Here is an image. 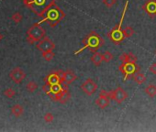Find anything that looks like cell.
Segmentation results:
<instances>
[{
    "instance_id": "1",
    "label": "cell",
    "mask_w": 156,
    "mask_h": 132,
    "mask_svg": "<svg viewBox=\"0 0 156 132\" xmlns=\"http://www.w3.org/2000/svg\"><path fill=\"white\" fill-rule=\"evenodd\" d=\"M105 43V40H103V38L98 34L97 33L96 31H91L88 35H87L84 40H83V44L84 46L79 49L78 50L74 51L73 54L74 55H77L81 53L82 51H84L86 49H88L91 52H96L98 50L99 48H101L103 46V44Z\"/></svg>"
},
{
    "instance_id": "2",
    "label": "cell",
    "mask_w": 156,
    "mask_h": 132,
    "mask_svg": "<svg viewBox=\"0 0 156 132\" xmlns=\"http://www.w3.org/2000/svg\"><path fill=\"white\" fill-rule=\"evenodd\" d=\"M128 7H129V0H126L125 5H124V9H123L122 14H121L120 19H119V22L108 33V39L113 43H115L116 45H119L124 40V39H125V37L123 35L122 24H123V21H124L125 16H126V12L128 10Z\"/></svg>"
},
{
    "instance_id": "3",
    "label": "cell",
    "mask_w": 156,
    "mask_h": 132,
    "mask_svg": "<svg viewBox=\"0 0 156 132\" xmlns=\"http://www.w3.org/2000/svg\"><path fill=\"white\" fill-rule=\"evenodd\" d=\"M43 17H44V19L39 22L40 24L46 21L49 23V25L51 27H55L64 19L65 13L56 4H54L45 12Z\"/></svg>"
},
{
    "instance_id": "4",
    "label": "cell",
    "mask_w": 156,
    "mask_h": 132,
    "mask_svg": "<svg viewBox=\"0 0 156 132\" xmlns=\"http://www.w3.org/2000/svg\"><path fill=\"white\" fill-rule=\"evenodd\" d=\"M24 3L39 17H43L45 12L55 4V0H24Z\"/></svg>"
},
{
    "instance_id": "5",
    "label": "cell",
    "mask_w": 156,
    "mask_h": 132,
    "mask_svg": "<svg viewBox=\"0 0 156 132\" xmlns=\"http://www.w3.org/2000/svg\"><path fill=\"white\" fill-rule=\"evenodd\" d=\"M45 34H46V32H45L44 29L41 26V24L36 23L29 29V30L27 32V35H28L27 40L29 43L33 44V43L38 42L41 40H42L45 37Z\"/></svg>"
},
{
    "instance_id": "6",
    "label": "cell",
    "mask_w": 156,
    "mask_h": 132,
    "mask_svg": "<svg viewBox=\"0 0 156 132\" xmlns=\"http://www.w3.org/2000/svg\"><path fill=\"white\" fill-rule=\"evenodd\" d=\"M119 70L124 75L123 81H128L131 79L136 73L140 71V67L137 62H122L119 66Z\"/></svg>"
},
{
    "instance_id": "7",
    "label": "cell",
    "mask_w": 156,
    "mask_h": 132,
    "mask_svg": "<svg viewBox=\"0 0 156 132\" xmlns=\"http://www.w3.org/2000/svg\"><path fill=\"white\" fill-rule=\"evenodd\" d=\"M108 96L111 100H114L115 102H117L118 104H121L122 102H124L127 97H128V93L122 88V87H118L112 91L108 92Z\"/></svg>"
},
{
    "instance_id": "8",
    "label": "cell",
    "mask_w": 156,
    "mask_h": 132,
    "mask_svg": "<svg viewBox=\"0 0 156 132\" xmlns=\"http://www.w3.org/2000/svg\"><path fill=\"white\" fill-rule=\"evenodd\" d=\"M110 100L111 99L108 96V91H105V90H101L100 93H99V96L96 99L95 103L101 109H105V108H107L109 106Z\"/></svg>"
},
{
    "instance_id": "9",
    "label": "cell",
    "mask_w": 156,
    "mask_h": 132,
    "mask_svg": "<svg viewBox=\"0 0 156 132\" xmlns=\"http://www.w3.org/2000/svg\"><path fill=\"white\" fill-rule=\"evenodd\" d=\"M36 48L41 52L47 51V50H51L55 49V43L48 37H44L42 40H41L40 41L37 42Z\"/></svg>"
},
{
    "instance_id": "10",
    "label": "cell",
    "mask_w": 156,
    "mask_h": 132,
    "mask_svg": "<svg viewBox=\"0 0 156 132\" xmlns=\"http://www.w3.org/2000/svg\"><path fill=\"white\" fill-rule=\"evenodd\" d=\"M80 88L87 96H93L98 89V85L93 79H87L81 85Z\"/></svg>"
},
{
    "instance_id": "11",
    "label": "cell",
    "mask_w": 156,
    "mask_h": 132,
    "mask_svg": "<svg viewBox=\"0 0 156 132\" xmlns=\"http://www.w3.org/2000/svg\"><path fill=\"white\" fill-rule=\"evenodd\" d=\"M142 9L151 19H154L156 17V0H147Z\"/></svg>"
},
{
    "instance_id": "12",
    "label": "cell",
    "mask_w": 156,
    "mask_h": 132,
    "mask_svg": "<svg viewBox=\"0 0 156 132\" xmlns=\"http://www.w3.org/2000/svg\"><path fill=\"white\" fill-rule=\"evenodd\" d=\"M9 77H10V79H11L15 84H20V83L25 79L26 74H25V72H24L21 68L16 67V68H14V69L10 72Z\"/></svg>"
},
{
    "instance_id": "13",
    "label": "cell",
    "mask_w": 156,
    "mask_h": 132,
    "mask_svg": "<svg viewBox=\"0 0 156 132\" xmlns=\"http://www.w3.org/2000/svg\"><path fill=\"white\" fill-rule=\"evenodd\" d=\"M62 71H56L53 73H51L50 75H48L44 81L45 83H48L50 85H58V84H62Z\"/></svg>"
},
{
    "instance_id": "14",
    "label": "cell",
    "mask_w": 156,
    "mask_h": 132,
    "mask_svg": "<svg viewBox=\"0 0 156 132\" xmlns=\"http://www.w3.org/2000/svg\"><path fill=\"white\" fill-rule=\"evenodd\" d=\"M62 83H65L67 85H71L73 82H74L77 79V76L73 71L68 70V71L62 72Z\"/></svg>"
},
{
    "instance_id": "15",
    "label": "cell",
    "mask_w": 156,
    "mask_h": 132,
    "mask_svg": "<svg viewBox=\"0 0 156 132\" xmlns=\"http://www.w3.org/2000/svg\"><path fill=\"white\" fill-rule=\"evenodd\" d=\"M119 60L121 62H137V57L132 52H125L120 55Z\"/></svg>"
},
{
    "instance_id": "16",
    "label": "cell",
    "mask_w": 156,
    "mask_h": 132,
    "mask_svg": "<svg viewBox=\"0 0 156 132\" xmlns=\"http://www.w3.org/2000/svg\"><path fill=\"white\" fill-rule=\"evenodd\" d=\"M11 113L16 116V117H20L24 114V107L21 105L16 104L11 107Z\"/></svg>"
},
{
    "instance_id": "17",
    "label": "cell",
    "mask_w": 156,
    "mask_h": 132,
    "mask_svg": "<svg viewBox=\"0 0 156 132\" xmlns=\"http://www.w3.org/2000/svg\"><path fill=\"white\" fill-rule=\"evenodd\" d=\"M103 61H104V59H103V54H101L100 52H98V51H96V52L93 53V55H92V57H91V61H92L96 66H99V65L102 63Z\"/></svg>"
},
{
    "instance_id": "18",
    "label": "cell",
    "mask_w": 156,
    "mask_h": 132,
    "mask_svg": "<svg viewBox=\"0 0 156 132\" xmlns=\"http://www.w3.org/2000/svg\"><path fill=\"white\" fill-rule=\"evenodd\" d=\"M132 78L136 82V84H138V85H142V84H144L146 82V76L142 73H140V71L138 72V73H136L133 75Z\"/></svg>"
},
{
    "instance_id": "19",
    "label": "cell",
    "mask_w": 156,
    "mask_h": 132,
    "mask_svg": "<svg viewBox=\"0 0 156 132\" xmlns=\"http://www.w3.org/2000/svg\"><path fill=\"white\" fill-rule=\"evenodd\" d=\"M145 93L148 95L150 97H154L156 96V85H149L145 88Z\"/></svg>"
},
{
    "instance_id": "20",
    "label": "cell",
    "mask_w": 156,
    "mask_h": 132,
    "mask_svg": "<svg viewBox=\"0 0 156 132\" xmlns=\"http://www.w3.org/2000/svg\"><path fill=\"white\" fill-rule=\"evenodd\" d=\"M54 55H55V54H54V52H53V50L41 52V56H42V58H43L45 61H51V60L54 58Z\"/></svg>"
},
{
    "instance_id": "21",
    "label": "cell",
    "mask_w": 156,
    "mask_h": 132,
    "mask_svg": "<svg viewBox=\"0 0 156 132\" xmlns=\"http://www.w3.org/2000/svg\"><path fill=\"white\" fill-rule=\"evenodd\" d=\"M26 89H27V91H28V92H30V93H33V92H35V91L38 89V85L36 84V82H34V81H30V82H29V83L27 84V85H26Z\"/></svg>"
},
{
    "instance_id": "22",
    "label": "cell",
    "mask_w": 156,
    "mask_h": 132,
    "mask_svg": "<svg viewBox=\"0 0 156 132\" xmlns=\"http://www.w3.org/2000/svg\"><path fill=\"white\" fill-rule=\"evenodd\" d=\"M134 33H135V31L131 27H126L123 30V35H124L125 38H130V37L133 36Z\"/></svg>"
},
{
    "instance_id": "23",
    "label": "cell",
    "mask_w": 156,
    "mask_h": 132,
    "mask_svg": "<svg viewBox=\"0 0 156 132\" xmlns=\"http://www.w3.org/2000/svg\"><path fill=\"white\" fill-rule=\"evenodd\" d=\"M103 59H104L105 62H110L114 59V55L110 51L107 50L103 53Z\"/></svg>"
},
{
    "instance_id": "24",
    "label": "cell",
    "mask_w": 156,
    "mask_h": 132,
    "mask_svg": "<svg viewBox=\"0 0 156 132\" xmlns=\"http://www.w3.org/2000/svg\"><path fill=\"white\" fill-rule=\"evenodd\" d=\"M22 19H23V16H22L20 12H16V13H14V14L11 16V19H12L16 24L21 22Z\"/></svg>"
},
{
    "instance_id": "25",
    "label": "cell",
    "mask_w": 156,
    "mask_h": 132,
    "mask_svg": "<svg viewBox=\"0 0 156 132\" xmlns=\"http://www.w3.org/2000/svg\"><path fill=\"white\" fill-rule=\"evenodd\" d=\"M4 95L5 96H7L8 98H12L16 96V91L12 88H7L4 91Z\"/></svg>"
},
{
    "instance_id": "26",
    "label": "cell",
    "mask_w": 156,
    "mask_h": 132,
    "mask_svg": "<svg viewBox=\"0 0 156 132\" xmlns=\"http://www.w3.org/2000/svg\"><path fill=\"white\" fill-rule=\"evenodd\" d=\"M43 119H44V121H45L46 123H51V122L53 121V119H54V116H53V115H52L51 113L48 112V113H46V114L44 115Z\"/></svg>"
},
{
    "instance_id": "27",
    "label": "cell",
    "mask_w": 156,
    "mask_h": 132,
    "mask_svg": "<svg viewBox=\"0 0 156 132\" xmlns=\"http://www.w3.org/2000/svg\"><path fill=\"white\" fill-rule=\"evenodd\" d=\"M103 4L107 7V8H111L113 7L116 2H117V0H103Z\"/></svg>"
},
{
    "instance_id": "28",
    "label": "cell",
    "mask_w": 156,
    "mask_h": 132,
    "mask_svg": "<svg viewBox=\"0 0 156 132\" xmlns=\"http://www.w3.org/2000/svg\"><path fill=\"white\" fill-rule=\"evenodd\" d=\"M149 71L153 74V75H156V62L152 63L150 65V67H149Z\"/></svg>"
},
{
    "instance_id": "29",
    "label": "cell",
    "mask_w": 156,
    "mask_h": 132,
    "mask_svg": "<svg viewBox=\"0 0 156 132\" xmlns=\"http://www.w3.org/2000/svg\"><path fill=\"white\" fill-rule=\"evenodd\" d=\"M3 38H4V37H3V35H2L1 33H0V41H1V40H3Z\"/></svg>"
},
{
    "instance_id": "30",
    "label": "cell",
    "mask_w": 156,
    "mask_h": 132,
    "mask_svg": "<svg viewBox=\"0 0 156 132\" xmlns=\"http://www.w3.org/2000/svg\"><path fill=\"white\" fill-rule=\"evenodd\" d=\"M154 53H155V55H156V50H155V52H154Z\"/></svg>"
},
{
    "instance_id": "31",
    "label": "cell",
    "mask_w": 156,
    "mask_h": 132,
    "mask_svg": "<svg viewBox=\"0 0 156 132\" xmlns=\"http://www.w3.org/2000/svg\"><path fill=\"white\" fill-rule=\"evenodd\" d=\"M0 1H1V0H0Z\"/></svg>"
}]
</instances>
